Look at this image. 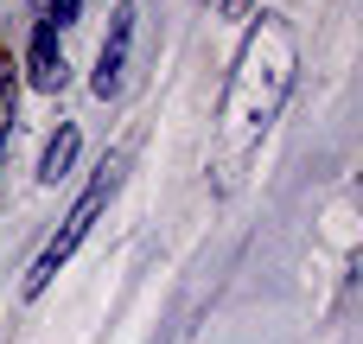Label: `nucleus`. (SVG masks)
Wrapping results in <instances>:
<instances>
[{"label":"nucleus","instance_id":"1","mask_svg":"<svg viewBox=\"0 0 363 344\" xmlns=\"http://www.w3.org/2000/svg\"><path fill=\"white\" fill-rule=\"evenodd\" d=\"M294 70H300V45H294V26L281 13H262L236 51V70H230V96H223V153L242 160L281 115L287 89H294Z\"/></svg>","mask_w":363,"mask_h":344},{"label":"nucleus","instance_id":"2","mask_svg":"<svg viewBox=\"0 0 363 344\" xmlns=\"http://www.w3.org/2000/svg\"><path fill=\"white\" fill-rule=\"evenodd\" d=\"M115 185H121V160H108V166H102V179H96V185H89V192H83L77 204H70L64 230H57V236L45 243V255H38V262H32V274H26V300H38V294L51 287V274H57V268H64V262L77 255V243H83V236L96 230V217H102V204L115 198Z\"/></svg>","mask_w":363,"mask_h":344},{"label":"nucleus","instance_id":"3","mask_svg":"<svg viewBox=\"0 0 363 344\" xmlns=\"http://www.w3.org/2000/svg\"><path fill=\"white\" fill-rule=\"evenodd\" d=\"M128 38H134V6H115L108 38H102V51H96V77H89V89H96V96H115V89H121V70H128Z\"/></svg>","mask_w":363,"mask_h":344},{"label":"nucleus","instance_id":"4","mask_svg":"<svg viewBox=\"0 0 363 344\" xmlns=\"http://www.w3.org/2000/svg\"><path fill=\"white\" fill-rule=\"evenodd\" d=\"M26 77H32V89H64V45H57V26L51 19H38V32H32Z\"/></svg>","mask_w":363,"mask_h":344},{"label":"nucleus","instance_id":"5","mask_svg":"<svg viewBox=\"0 0 363 344\" xmlns=\"http://www.w3.org/2000/svg\"><path fill=\"white\" fill-rule=\"evenodd\" d=\"M70 160H77V128L64 121V128H57V134L45 140V160H38V179H45V185H57V179L70 172Z\"/></svg>","mask_w":363,"mask_h":344},{"label":"nucleus","instance_id":"6","mask_svg":"<svg viewBox=\"0 0 363 344\" xmlns=\"http://www.w3.org/2000/svg\"><path fill=\"white\" fill-rule=\"evenodd\" d=\"M13 96H19L13 64H0V153H6V140H13Z\"/></svg>","mask_w":363,"mask_h":344},{"label":"nucleus","instance_id":"7","mask_svg":"<svg viewBox=\"0 0 363 344\" xmlns=\"http://www.w3.org/2000/svg\"><path fill=\"white\" fill-rule=\"evenodd\" d=\"M77 13H83V0H45V19H51L57 32H64V26L77 19Z\"/></svg>","mask_w":363,"mask_h":344}]
</instances>
